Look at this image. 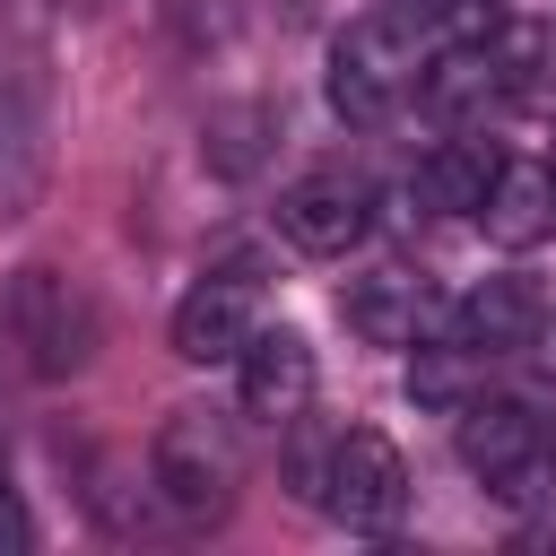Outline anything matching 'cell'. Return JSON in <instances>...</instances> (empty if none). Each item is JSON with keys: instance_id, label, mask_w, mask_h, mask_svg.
<instances>
[{"instance_id": "obj_7", "label": "cell", "mask_w": 556, "mask_h": 556, "mask_svg": "<svg viewBox=\"0 0 556 556\" xmlns=\"http://www.w3.org/2000/svg\"><path fill=\"white\" fill-rule=\"evenodd\" d=\"M460 460L495 495H530V478L547 469V417L530 400H460Z\"/></svg>"}, {"instance_id": "obj_5", "label": "cell", "mask_w": 556, "mask_h": 556, "mask_svg": "<svg viewBox=\"0 0 556 556\" xmlns=\"http://www.w3.org/2000/svg\"><path fill=\"white\" fill-rule=\"evenodd\" d=\"M365 226H374V191H365L356 174H339V165H313V174H295V182L278 191V235H287L295 252H313V261L356 252Z\"/></svg>"}, {"instance_id": "obj_17", "label": "cell", "mask_w": 556, "mask_h": 556, "mask_svg": "<svg viewBox=\"0 0 556 556\" xmlns=\"http://www.w3.org/2000/svg\"><path fill=\"white\" fill-rule=\"evenodd\" d=\"M35 547V521H26V504H17V486L0 478V556H26Z\"/></svg>"}, {"instance_id": "obj_4", "label": "cell", "mask_w": 556, "mask_h": 556, "mask_svg": "<svg viewBox=\"0 0 556 556\" xmlns=\"http://www.w3.org/2000/svg\"><path fill=\"white\" fill-rule=\"evenodd\" d=\"M321 513H339L348 530H391L408 513V460L374 426H339L321 460Z\"/></svg>"}, {"instance_id": "obj_16", "label": "cell", "mask_w": 556, "mask_h": 556, "mask_svg": "<svg viewBox=\"0 0 556 556\" xmlns=\"http://www.w3.org/2000/svg\"><path fill=\"white\" fill-rule=\"evenodd\" d=\"M391 9H400V17L417 26V43H426V52L495 35V0H391Z\"/></svg>"}, {"instance_id": "obj_13", "label": "cell", "mask_w": 556, "mask_h": 556, "mask_svg": "<svg viewBox=\"0 0 556 556\" xmlns=\"http://www.w3.org/2000/svg\"><path fill=\"white\" fill-rule=\"evenodd\" d=\"M486 61L513 104H556V17H495Z\"/></svg>"}, {"instance_id": "obj_19", "label": "cell", "mask_w": 556, "mask_h": 556, "mask_svg": "<svg viewBox=\"0 0 556 556\" xmlns=\"http://www.w3.org/2000/svg\"><path fill=\"white\" fill-rule=\"evenodd\" d=\"M547 182H556V165H547Z\"/></svg>"}, {"instance_id": "obj_1", "label": "cell", "mask_w": 556, "mask_h": 556, "mask_svg": "<svg viewBox=\"0 0 556 556\" xmlns=\"http://www.w3.org/2000/svg\"><path fill=\"white\" fill-rule=\"evenodd\" d=\"M148 486L182 521H226L243 495V434L226 408H174L148 443Z\"/></svg>"}, {"instance_id": "obj_11", "label": "cell", "mask_w": 556, "mask_h": 556, "mask_svg": "<svg viewBox=\"0 0 556 556\" xmlns=\"http://www.w3.org/2000/svg\"><path fill=\"white\" fill-rule=\"evenodd\" d=\"M469 217H478L486 243H504V252L547 243V235H556V182H547V165H530V156H495V182H486V200H478Z\"/></svg>"}, {"instance_id": "obj_3", "label": "cell", "mask_w": 556, "mask_h": 556, "mask_svg": "<svg viewBox=\"0 0 556 556\" xmlns=\"http://www.w3.org/2000/svg\"><path fill=\"white\" fill-rule=\"evenodd\" d=\"M9 330H17V348H26V374H43V382L78 374V365L96 356V339H104L96 295H87L78 278H61V269H17V278H9Z\"/></svg>"}, {"instance_id": "obj_2", "label": "cell", "mask_w": 556, "mask_h": 556, "mask_svg": "<svg viewBox=\"0 0 556 556\" xmlns=\"http://www.w3.org/2000/svg\"><path fill=\"white\" fill-rule=\"evenodd\" d=\"M417 70H426L417 26H408L391 0H374V9L348 17V35L330 43V113H339L348 130H374V122H391L400 96H417Z\"/></svg>"}, {"instance_id": "obj_6", "label": "cell", "mask_w": 556, "mask_h": 556, "mask_svg": "<svg viewBox=\"0 0 556 556\" xmlns=\"http://www.w3.org/2000/svg\"><path fill=\"white\" fill-rule=\"evenodd\" d=\"M252 321H261V269L226 261V269H208L174 304V356L182 365H235V348L252 339Z\"/></svg>"}, {"instance_id": "obj_12", "label": "cell", "mask_w": 556, "mask_h": 556, "mask_svg": "<svg viewBox=\"0 0 556 556\" xmlns=\"http://www.w3.org/2000/svg\"><path fill=\"white\" fill-rule=\"evenodd\" d=\"M348 321H356L374 348H417L426 330H443V304L426 295V278H408V269H374V278L348 287Z\"/></svg>"}, {"instance_id": "obj_10", "label": "cell", "mask_w": 556, "mask_h": 556, "mask_svg": "<svg viewBox=\"0 0 556 556\" xmlns=\"http://www.w3.org/2000/svg\"><path fill=\"white\" fill-rule=\"evenodd\" d=\"M530 330H539V295L521 278H478L469 295L443 304V339L469 356H513V348H530Z\"/></svg>"}, {"instance_id": "obj_9", "label": "cell", "mask_w": 556, "mask_h": 556, "mask_svg": "<svg viewBox=\"0 0 556 556\" xmlns=\"http://www.w3.org/2000/svg\"><path fill=\"white\" fill-rule=\"evenodd\" d=\"M52 96V0H0V122H35Z\"/></svg>"}, {"instance_id": "obj_14", "label": "cell", "mask_w": 556, "mask_h": 556, "mask_svg": "<svg viewBox=\"0 0 556 556\" xmlns=\"http://www.w3.org/2000/svg\"><path fill=\"white\" fill-rule=\"evenodd\" d=\"M504 87H495V61H486V35L478 43H443V52H426V70H417V104L434 113V122H469V113H486Z\"/></svg>"}, {"instance_id": "obj_18", "label": "cell", "mask_w": 556, "mask_h": 556, "mask_svg": "<svg viewBox=\"0 0 556 556\" xmlns=\"http://www.w3.org/2000/svg\"><path fill=\"white\" fill-rule=\"evenodd\" d=\"M530 348H539V365L556 374V313H539V330H530Z\"/></svg>"}, {"instance_id": "obj_8", "label": "cell", "mask_w": 556, "mask_h": 556, "mask_svg": "<svg viewBox=\"0 0 556 556\" xmlns=\"http://www.w3.org/2000/svg\"><path fill=\"white\" fill-rule=\"evenodd\" d=\"M235 400L243 417H304L313 400V339L287 330V321H252V339L235 348Z\"/></svg>"}, {"instance_id": "obj_15", "label": "cell", "mask_w": 556, "mask_h": 556, "mask_svg": "<svg viewBox=\"0 0 556 556\" xmlns=\"http://www.w3.org/2000/svg\"><path fill=\"white\" fill-rule=\"evenodd\" d=\"M486 182H495V148H486V139H443V148L417 165L408 191H417L426 208H478Z\"/></svg>"}]
</instances>
